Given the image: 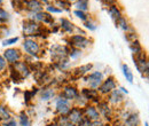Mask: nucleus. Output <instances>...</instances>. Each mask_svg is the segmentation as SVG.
Instances as JSON below:
<instances>
[{"label": "nucleus", "mask_w": 149, "mask_h": 126, "mask_svg": "<svg viewBox=\"0 0 149 126\" xmlns=\"http://www.w3.org/2000/svg\"><path fill=\"white\" fill-rule=\"evenodd\" d=\"M22 30H23V33L24 37H33V36H40L42 33V31L45 30L39 23L32 21V19H26L23 22V25H22Z\"/></svg>", "instance_id": "f257e3e1"}, {"label": "nucleus", "mask_w": 149, "mask_h": 126, "mask_svg": "<svg viewBox=\"0 0 149 126\" xmlns=\"http://www.w3.org/2000/svg\"><path fill=\"white\" fill-rule=\"evenodd\" d=\"M23 48H24L25 53L30 56H39V53L41 51L39 42L32 38H26L23 41Z\"/></svg>", "instance_id": "f03ea898"}, {"label": "nucleus", "mask_w": 149, "mask_h": 126, "mask_svg": "<svg viewBox=\"0 0 149 126\" xmlns=\"http://www.w3.org/2000/svg\"><path fill=\"white\" fill-rule=\"evenodd\" d=\"M134 58V63L136 65V69L140 71V73H142V76L146 77L148 76V60H147V56L143 52L139 53V54L134 55L133 56Z\"/></svg>", "instance_id": "7ed1b4c3"}, {"label": "nucleus", "mask_w": 149, "mask_h": 126, "mask_svg": "<svg viewBox=\"0 0 149 126\" xmlns=\"http://www.w3.org/2000/svg\"><path fill=\"white\" fill-rule=\"evenodd\" d=\"M90 44H91V40L81 35H74L69 38V45L74 48L80 49V51L83 48H86Z\"/></svg>", "instance_id": "20e7f679"}, {"label": "nucleus", "mask_w": 149, "mask_h": 126, "mask_svg": "<svg viewBox=\"0 0 149 126\" xmlns=\"http://www.w3.org/2000/svg\"><path fill=\"white\" fill-rule=\"evenodd\" d=\"M85 81L88 84L90 88L97 90L99 86L101 85V83L103 81V74H102V72L100 71L92 72V73H90V74H87L85 77Z\"/></svg>", "instance_id": "39448f33"}, {"label": "nucleus", "mask_w": 149, "mask_h": 126, "mask_svg": "<svg viewBox=\"0 0 149 126\" xmlns=\"http://www.w3.org/2000/svg\"><path fill=\"white\" fill-rule=\"evenodd\" d=\"M67 118L70 123H72L74 125L78 126V124L81 122V119L84 118V112L83 109L79 107H71L69 113L67 115Z\"/></svg>", "instance_id": "423d86ee"}, {"label": "nucleus", "mask_w": 149, "mask_h": 126, "mask_svg": "<svg viewBox=\"0 0 149 126\" xmlns=\"http://www.w3.org/2000/svg\"><path fill=\"white\" fill-rule=\"evenodd\" d=\"M56 112L60 115V116H67L71 109L70 106V101L63 99V97H57L56 99V104H55Z\"/></svg>", "instance_id": "0eeeda50"}, {"label": "nucleus", "mask_w": 149, "mask_h": 126, "mask_svg": "<svg viewBox=\"0 0 149 126\" xmlns=\"http://www.w3.org/2000/svg\"><path fill=\"white\" fill-rule=\"evenodd\" d=\"M3 58H5V61L7 62V63H9V64H14V63H16L17 61L21 60V57H22V54H21V52H19V49H16V48H7L5 52H3Z\"/></svg>", "instance_id": "6e6552de"}, {"label": "nucleus", "mask_w": 149, "mask_h": 126, "mask_svg": "<svg viewBox=\"0 0 149 126\" xmlns=\"http://www.w3.org/2000/svg\"><path fill=\"white\" fill-rule=\"evenodd\" d=\"M97 90H99L97 92L100 94H104V95L111 93L113 90H116V81H115V79L112 77H108L106 80H103L101 83V85L99 86Z\"/></svg>", "instance_id": "1a4fd4ad"}, {"label": "nucleus", "mask_w": 149, "mask_h": 126, "mask_svg": "<svg viewBox=\"0 0 149 126\" xmlns=\"http://www.w3.org/2000/svg\"><path fill=\"white\" fill-rule=\"evenodd\" d=\"M79 95V92L78 90L74 87V86H71V85H67L62 88V92H61V97L68 100V101H74Z\"/></svg>", "instance_id": "9d476101"}, {"label": "nucleus", "mask_w": 149, "mask_h": 126, "mask_svg": "<svg viewBox=\"0 0 149 126\" xmlns=\"http://www.w3.org/2000/svg\"><path fill=\"white\" fill-rule=\"evenodd\" d=\"M83 112H84V117L87 118V119H90L91 122L99 120V118H100V113H99L96 107L93 106V104H88L87 103L84 107V109H83Z\"/></svg>", "instance_id": "9b49d317"}, {"label": "nucleus", "mask_w": 149, "mask_h": 126, "mask_svg": "<svg viewBox=\"0 0 149 126\" xmlns=\"http://www.w3.org/2000/svg\"><path fill=\"white\" fill-rule=\"evenodd\" d=\"M13 65H14V69H13V70L16 72L21 78L29 77V74H30V72H31V69H30V67H29L25 62H23V61H17V62L14 63Z\"/></svg>", "instance_id": "f8f14e48"}, {"label": "nucleus", "mask_w": 149, "mask_h": 126, "mask_svg": "<svg viewBox=\"0 0 149 126\" xmlns=\"http://www.w3.org/2000/svg\"><path fill=\"white\" fill-rule=\"evenodd\" d=\"M97 111L100 113V116L104 117L106 119H110L112 117V109L111 107L108 104V101H100L97 103Z\"/></svg>", "instance_id": "ddd939ff"}, {"label": "nucleus", "mask_w": 149, "mask_h": 126, "mask_svg": "<svg viewBox=\"0 0 149 126\" xmlns=\"http://www.w3.org/2000/svg\"><path fill=\"white\" fill-rule=\"evenodd\" d=\"M81 95L87 100V101H93L95 103H99L100 100V94L97 90H93V88H83L81 90Z\"/></svg>", "instance_id": "4468645a"}, {"label": "nucleus", "mask_w": 149, "mask_h": 126, "mask_svg": "<svg viewBox=\"0 0 149 126\" xmlns=\"http://www.w3.org/2000/svg\"><path fill=\"white\" fill-rule=\"evenodd\" d=\"M25 8L31 13H39L42 12V3L39 0H25L24 1Z\"/></svg>", "instance_id": "2eb2a0df"}, {"label": "nucleus", "mask_w": 149, "mask_h": 126, "mask_svg": "<svg viewBox=\"0 0 149 126\" xmlns=\"http://www.w3.org/2000/svg\"><path fill=\"white\" fill-rule=\"evenodd\" d=\"M108 101L112 104H119L120 102L124 101V94L119 90H113L111 93H109Z\"/></svg>", "instance_id": "dca6fc26"}, {"label": "nucleus", "mask_w": 149, "mask_h": 126, "mask_svg": "<svg viewBox=\"0 0 149 126\" xmlns=\"http://www.w3.org/2000/svg\"><path fill=\"white\" fill-rule=\"evenodd\" d=\"M108 13H109L110 17L115 21V23H116L119 18L122 17V12H120V9H119L116 5H111V6H109V8H108Z\"/></svg>", "instance_id": "f3484780"}, {"label": "nucleus", "mask_w": 149, "mask_h": 126, "mask_svg": "<svg viewBox=\"0 0 149 126\" xmlns=\"http://www.w3.org/2000/svg\"><path fill=\"white\" fill-rule=\"evenodd\" d=\"M60 23H61L60 28H61L64 32H67V33H72V31L74 30V25L69 21V19H67V18H61Z\"/></svg>", "instance_id": "a211bd4d"}, {"label": "nucleus", "mask_w": 149, "mask_h": 126, "mask_svg": "<svg viewBox=\"0 0 149 126\" xmlns=\"http://www.w3.org/2000/svg\"><path fill=\"white\" fill-rule=\"evenodd\" d=\"M91 69H92V64H85V65L78 67V68H76L74 70V76L76 78H80L84 74H86Z\"/></svg>", "instance_id": "6ab92c4d"}, {"label": "nucleus", "mask_w": 149, "mask_h": 126, "mask_svg": "<svg viewBox=\"0 0 149 126\" xmlns=\"http://www.w3.org/2000/svg\"><path fill=\"white\" fill-rule=\"evenodd\" d=\"M140 123L138 113H130L129 117L125 119V126H138Z\"/></svg>", "instance_id": "aec40b11"}, {"label": "nucleus", "mask_w": 149, "mask_h": 126, "mask_svg": "<svg viewBox=\"0 0 149 126\" xmlns=\"http://www.w3.org/2000/svg\"><path fill=\"white\" fill-rule=\"evenodd\" d=\"M55 96V92L53 88H45L41 90V100L42 101H49Z\"/></svg>", "instance_id": "412c9836"}, {"label": "nucleus", "mask_w": 149, "mask_h": 126, "mask_svg": "<svg viewBox=\"0 0 149 126\" xmlns=\"http://www.w3.org/2000/svg\"><path fill=\"white\" fill-rule=\"evenodd\" d=\"M88 0H76L74 2V7L77 8V10H81V12H86L88 9Z\"/></svg>", "instance_id": "4be33fe9"}, {"label": "nucleus", "mask_w": 149, "mask_h": 126, "mask_svg": "<svg viewBox=\"0 0 149 126\" xmlns=\"http://www.w3.org/2000/svg\"><path fill=\"white\" fill-rule=\"evenodd\" d=\"M10 118H12V116H10L9 110L6 108L5 106L0 104V120L6 122V120H8V119H10Z\"/></svg>", "instance_id": "5701e85b"}, {"label": "nucleus", "mask_w": 149, "mask_h": 126, "mask_svg": "<svg viewBox=\"0 0 149 126\" xmlns=\"http://www.w3.org/2000/svg\"><path fill=\"white\" fill-rule=\"evenodd\" d=\"M122 69H123V73H124V77L126 78V80L132 84V83H133L134 77H133V72L131 71V69L129 68V65L123 64V65H122Z\"/></svg>", "instance_id": "b1692460"}, {"label": "nucleus", "mask_w": 149, "mask_h": 126, "mask_svg": "<svg viewBox=\"0 0 149 126\" xmlns=\"http://www.w3.org/2000/svg\"><path fill=\"white\" fill-rule=\"evenodd\" d=\"M130 48L131 51H132V53L134 55L139 54V53H141L142 52V47H141V45L139 44V41L138 40H135V41H132L130 44Z\"/></svg>", "instance_id": "393cba45"}, {"label": "nucleus", "mask_w": 149, "mask_h": 126, "mask_svg": "<svg viewBox=\"0 0 149 126\" xmlns=\"http://www.w3.org/2000/svg\"><path fill=\"white\" fill-rule=\"evenodd\" d=\"M116 25H118L122 30H124V31H129L130 30V25H129V22L126 21V18L125 17H122L119 18L117 22H116Z\"/></svg>", "instance_id": "a878e982"}, {"label": "nucleus", "mask_w": 149, "mask_h": 126, "mask_svg": "<svg viewBox=\"0 0 149 126\" xmlns=\"http://www.w3.org/2000/svg\"><path fill=\"white\" fill-rule=\"evenodd\" d=\"M19 125L21 126H31V120L28 117V115H25L24 112H22L19 117Z\"/></svg>", "instance_id": "bb28decb"}, {"label": "nucleus", "mask_w": 149, "mask_h": 126, "mask_svg": "<svg viewBox=\"0 0 149 126\" xmlns=\"http://www.w3.org/2000/svg\"><path fill=\"white\" fill-rule=\"evenodd\" d=\"M68 56H70L72 60H77V58H79V57L81 56V51H80V49H78V48H74V47H71V48H69Z\"/></svg>", "instance_id": "cd10ccee"}, {"label": "nucleus", "mask_w": 149, "mask_h": 126, "mask_svg": "<svg viewBox=\"0 0 149 126\" xmlns=\"http://www.w3.org/2000/svg\"><path fill=\"white\" fill-rule=\"evenodd\" d=\"M74 14L79 18V19H81V21H84V22L88 19V15H87L85 12H81V10H77V9H76L74 12Z\"/></svg>", "instance_id": "c85d7f7f"}, {"label": "nucleus", "mask_w": 149, "mask_h": 126, "mask_svg": "<svg viewBox=\"0 0 149 126\" xmlns=\"http://www.w3.org/2000/svg\"><path fill=\"white\" fill-rule=\"evenodd\" d=\"M8 19H9V14L5 9L0 8V22L1 23H6Z\"/></svg>", "instance_id": "c756f323"}, {"label": "nucleus", "mask_w": 149, "mask_h": 126, "mask_svg": "<svg viewBox=\"0 0 149 126\" xmlns=\"http://www.w3.org/2000/svg\"><path fill=\"white\" fill-rule=\"evenodd\" d=\"M19 41V38L17 37H14V38H8L6 40L2 41V46H10V45H14Z\"/></svg>", "instance_id": "7c9ffc66"}, {"label": "nucleus", "mask_w": 149, "mask_h": 126, "mask_svg": "<svg viewBox=\"0 0 149 126\" xmlns=\"http://www.w3.org/2000/svg\"><path fill=\"white\" fill-rule=\"evenodd\" d=\"M85 28H87V29H90L91 31H94V30H96V25H95V23H93L92 21H85Z\"/></svg>", "instance_id": "2f4dec72"}, {"label": "nucleus", "mask_w": 149, "mask_h": 126, "mask_svg": "<svg viewBox=\"0 0 149 126\" xmlns=\"http://www.w3.org/2000/svg\"><path fill=\"white\" fill-rule=\"evenodd\" d=\"M46 10L49 12V13H61V12H62V9L55 8L54 6H47V7H46Z\"/></svg>", "instance_id": "473e14b6"}, {"label": "nucleus", "mask_w": 149, "mask_h": 126, "mask_svg": "<svg viewBox=\"0 0 149 126\" xmlns=\"http://www.w3.org/2000/svg\"><path fill=\"white\" fill-rule=\"evenodd\" d=\"M6 67H7V62L5 61L3 56H2V55H0V72L2 71V70H5V69H6Z\"/></svg>", "instance_id": "72a5a7b5"}, {"label": "nucleus", "mask_w": 149, "mask_h": 126, "mask_svg": "<svg viewBox=\"0 0 149 126\" xmlns=\"http://www.w3.org/2000/svg\"><path fill=\"white\" fill-rule=\"evenodd\" d=\"M91 124H92V122L90 120V119H87V118H83L81 119V122L78 124V126H91Z\"/></svg>", "instance_id": "f704fd0d"}, {"label": "nucleus", "mask_w": 149, "mask_h": 126, "mask_svg": "<svg viewBox=\"0 0 149 126\" xmlns=\"http://www.w3.org/2000/svg\"><path fill=\"white\" fill-rule=\"evenodd\" d=\"M3 126H17V123H16V120H14V119H8V120H6L5 122V124Z\"/></svg>", "instance_id": "c9c22d12"}, {"label": "nucleus", "mask_w": 149, "mask_h": 126, "mask_svg": "<svg viewBox=\"0 0 149 126\" xmlns=\"http://www.w3.org/2000/svg\"><path fill=\"white\" fill-rule=\"evenodd\" d=\"M136 38H138V37H136L135 33H127V35H126V39H127L130 42L135 41V40H136Z\"/></svg>", "instance_id": "e433bc0d"}, {"label": "nucleus", "mask_w": 149, "mask_h": 126, "mask_svg": "<svg viewBox=\"0 0 149 126\" xmlns=\"http://www.w3.org/2000/svg\"><path fill=\"white\" fill-rule=\"evenodd\" d=\"M91 126H106V125H104V123H102L101 120H94V122H92Z\"/></svg>", "instance_id": "4c0bfd02"}, {"label": "nucleus", "mask_w": 149, "mask_h": 126, "mask_svg": "<svg viewBox=\"0 0 149 126\" xmlns=\"http://www.w3.org/2000/svg\"><path fill=\"white\" fill-rule=\"evenodd\" d=\"M107 5H109V6H111V5H115V2L117 1V0H103Z\"/></svg>", "instance_id": "58836bf2"}, {"label": "nucleus", "mask_w": 149, "mask_h": 126, "mask_svg": "<svg viewBox=\"0 0 149 126\" xmlns=\"http://www.w3.org/2000/svg\"><path fill=\"white\" fill-rule=\"evenodd\" d=\"M39 1H40V2H41V3H42V2H44V3H45V5H48V2H49V1H48V0H39Z\"/></svg>", "instance_id": "ea45409f"}, {"label": "nucleus", "mask_w": 149, "mask_h": 126, "mask_svg": "<svg viewBox=\"0 0 149 126\" xmlns=\"http://www.w3.org/2000/svg\"><path fill=\"white\" fill-rule=\"evenodd\" d=\"M65 1H67V2H68V3H71V2H74V0H65Z\"/></svg>", "instance_id": "a19ab883"}, {"label": "nucleus", "mask_w": 149, "mask_h": 126, "mask_svg": "<svg viewBox=\"0 0 149 126\" xmlns=\"http://www.w3.org/2000/svg\"><path fill=\"white\" fill-rule=\"evenodd\" d=\"M51 126H61V125H58L57 123H53V124H52V125H51Z\"/></svg>", "instance_id": "79ce46f5"}, {"label": "nucleus", "mask_w": 149, "mask_h": 126, "mask_svg": "<svg viewBox=\"0 0 149 126\" xmlns=\"http://www.w3.org/2000/svg\"><path fill=\"white\" fill-rule=\"evenodd\" d=\"M112 126H123V125H120V124H115V125H112Z\"/></svg>", "instance_id": "37998d69"}, {"label": "nucleus", "mask_w": 149, "mask_h": 126, "mask_svg": "<svg viewBox=\"0 0 149 126\" xmlns=\"http://www.w3.org/2000/svg\"><path fill=\"white\" fill-rule=\"evenodd\" d=\"M145 126H148V123H147V122H146V124H145Z\"/></svg>", "instance_id": "c03bdc74"}, {"label": "nucleus", "mask_w": 149, "mask_h": 126, "mask_svg": "<svg viewBox=\"0 0 149 126\" xmlns=\"http://www.w3.org/2000/svg\"><path fill=\"white\" fill-rule=\"evenodd\" d=\"M1 3H2V0H0V5H1Z\"/></svg>", "instance_id": "a18cd8bd"}]
</instances>
